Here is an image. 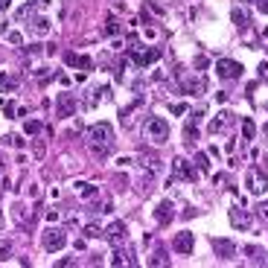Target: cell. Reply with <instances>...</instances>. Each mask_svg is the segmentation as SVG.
<instances>
[{
	"label": "cell",
	"mask_w": 268,
	"mask_h": 268,
	"mask_svg": "<svg viewBox=\"0 0 268 268\" xmlns=\"http://www.w3.org/2000/svg\"><path fill=\"white\" fill-rule=\"evenodd\" d=\"M172 219H175V204L166 198V201L158 204V210H155V222H158V228H166Z\"/></svg>",
	"instance_id": "cell-12"
},
{
	"label": "cell",
	"mask_w": 268,
	"mask_h": 268,
	"mask_svg": "<svg viewBox=\"0 0 268 268\" xmlns=\"http://www.w3.org/2000/svg\"><path fill=\"white\" fill-rule=\"evenodd\" d=\"M260 216H263V219H266V222H268V201H266V204H263V207H260Z\"/></svg>",
	"instance_id": "cell-39"
},
{
	"label": "cell",
	"mask_w": 268,
	"mask_h": 268,
	"mask_svg": "<svg viewBox=\"0 0 268 268\" xmlns=\"http://www.w3.org/2000/svg\"><path fill=\"white\" fill-rule=\"evenodd\" d=\"M105 35H120V20L117 18H108L105 20Z\"/></svg>",
	"instance_id": "cell-23"
},
{
	"label": "cell",
	"mask_w": 268,
	"mask_h": 268,
	"mask_svg": "<svg viewBox=\"0 0 268 268\" xmlns=\"http://www.w3.org/2000/svg\"><path fill=\"white\" fill-rule=\"evenodd\" d=\"M196 181V169H193V163L190 161H184V158H175L172 161V181L169 184H175V181Z\"/></svg>",
	"instance_id": "cell-7"
},
{
	"label": "cell",
	"mask_w": 268,
	"mask_h": 268,
	"mask_svg": "<svg viewBox=\"0 0 268 268\" xmlns=\"http://www.w3.org/2000/svg\"><path fill=\"white\" fill-rule=\"evenodd\" d=\"M41 242H44V248H47L50 254H55V251H61V248L67 245V236H64V231H58V228H47V231L41 233Z\"/></svg>",
	"instance_id": "cell-6"
},
{
	"label": "cell",
	"mask_w": 268,
	"mask_h": 268,
	"mask_svg": "<svg viewBox=\"0 0 268 268\" xmlns=\"http://www.w3.org/2000/svg\"><path fill=\"white\" fill-rule=\"evenodd\" d=\"M85 143H88V149H90L93 155L105 158V155H111V149H114V128H111L108 123H96V125L88 128Z\"/></svg>",
	"instance_id": "cell-1"
},
{
	"label": "cell",
	"mask_w": 268,
	"mask_h": 268,
	"mask_svg": "<svg viewBox=\"0 0 268 268\" xmlns=\"http://www.w3.org/2000/svg\"><path fill=\"white\" fill-rule=\"evenodd\" d=\"M3 169H6V163H3V152H0V178H3Z\"/></svg>",
	"instance_id": "cell-41"
},
{
	"label": "cell",
	"mask_w": 268,
	"mask_h": 268,
	"mask_svg": "<svg viewBox=\"0 0 268 268\" xmlns=\"http://www.w3.org/2000/svg\"><path fill=\"white\" fill-rule=\"evenodd\" d=\"M76 193H79L82 198H93L99 190H96V184H85V181H79V184H76Z\"/></svg>",
	"instance_id": "cell-20"
},
{
	"label": "cell",
	"mask_w": 268,
	"mask_h": 268,
	"mask_svg": "<svg viewBox=\"0 0 268 268\" xmlns=\"http://www.w3.org/2000/svg\"><path fill=\"white\" fill-rule=\"evenodd\" d=\"M260 76L268 82V61H266V64H260Z\"/></svg>",
	"instance_id": "cell-38"
},
{
	"label": "cell",
	"mask_w": 268,
	"mask_h": 268,
	"mask_svg": "<svg viewBox=\"0 0 268 268\" xmlns=\"http://www.w3.org/2000/svg\"><path fill=\"white\" fill-rule=\"evenodd\" d=\"M231 18H233V23H236L239 29H245V26H248V15H245L242 9H233V12H231Z\"/></svg>",
	"instance_id": "cell-21"
},
{
	"label": "cell",
	"mask_w": 268,
	"mask_h": 268,
	"mask_svg": "<svg viewBox=\"0 0 268 268\" xmlns=\"http://www.w3.org/2000/svg\"><path fill=\"white\" fill-rule=\"evenodd\" d=\"M169 111H172L175 117H184L190 108H187V102H169Z\"/></svg>",
	"instance_id": "cell-27"
},
{
	"label": "cell",
	"mask_w": 268,
	"mask_h": 268,
	"mask_svg": "<svg viewBox=\"0 0 268 268\" xmlns=\"http://www.w3.org/2000/svg\"><path fill=\"white\" fill-rule=\"evenodd\" d=\"M149 263H152V266H169V260H166V254H163L161 245H158V251H155V257H152Z\"/></svg>",
	"instance_id": "cell-25"
},
{
	"label": "cell",
	"mask_w": 268,
	"mask_h": 268,
	"mask_svg": "<svg viewBox=\"0 0 268 268\" xmlns=\"http://www.w3.org/2000/svg\"><path fill=\"white\" fill-rule=\"evenodd\" d=\"M216 70H219L222 79H239L245 67H242L236 58H219V61H216Z\"/></svg>",
	"instance_id": "cell-9"
},
{
	"label": "cell",
	"mask_w": 268,
	"mask_h": 268,
	"mask_svg": "<svg viewBox=\"0 0 268 268\" xmlns=\"http://www.w3.org/2000/svg\"><path fill=\"white\" fill-rule=\"evenodd\" d=\"M47 222H58V210H47Z\"/></svg>",
	"instance_id": "cell-37"
},
{
	"label": "cell",
	"mask_w": 268,
	"mask_h": 268,
	"mask_svg": "<svg viewBox=\"0 0 268 268\" xmlns=\"http://www.w3.org/2000/svg\"><path fill=\"white\" fill-rule=\"evenodd\" d=\"M245 184H248V193H251V196H266L268 193V175L263 172V169H257V166L248 169Z\"/></svg>",
	"instance_id": "cell-5"
},
{
	"label": "cell",
	"mask_w": 268,
	"mask_h": 268,
	"mask_svg": "<svg viewBox=\"0 0 268 268\" xmlns=\"http://www.w3.org/2000/svg\"><path fill=\"white\" fill-rule=\"evenodd\" d=\"M3 111H6V117H15V105H12V102H6Z\"/></svg>",
	"instance_id": "cell-36"
},
{
	"label": "cell",
	"mask_w": 268,
	"mask_h": 268,
	"mask_svg": "<svg viewBox=\"0 0 268 268\" xmlns=\"http://www.w3.org/2000/svg\"><path fill=\"white\" fill-rule=\"evenodd\" d=\"M175 79H178V85H181L184 93L201 96V93L207 90V79H204V76H193V73H187L184 67H175Z\"/></svg>",
	"instance_id": "cell-2"
},
{
	"label": "cell",
	"mask_w": 268,
	"mask_h": 268,
	"mask_svg": "<svg viewBox=\"0 0 268 268\" xmlns=\"http://www.w3.org/2000/svg\"><path fill=\"white\" fill-rule=\"evenodd\" d=\"M245 254H248L254 263H260V260L266 257V254H263V248H257V245H248V248H245Z\"/></svg>",
	"instance_id": "cell-28"
},
{
	"label": "cell",
	"mask_w": 268,
	"mask_h": 268,
	"mask_svg": "<svg viewBox=\"0 0 268 268\" xmlns=\"http://www.w3.org/2000/svg\"><path fill=\"white\" fill-rule=\"evenodd\" d=\"M55 114H58V117H73V114H76V99H73V93H61V96H58Z\"/></svg>",
	"instance_id": "cell-14"
},
{
	"label": "cell",
	"mask_w": 268,
	"mask_h": 268,
	"mask_svg": "<svg viewBox=\"0 0 268 268\" xmlns=\"http://www.w3.org/2000/svg\"><path fill=\"white\" fill-rule=\"evenodd\" d=\"M102 236H105L111 245H123V242L128 239V228H125V222H111V225L102 231Z\"/></svg>",
	"instance_id": "cell-10"
},
{
	"label": "cell",
	"mask_w": 268,
	"mask_h": 268,
	"mask_svg": "<svg viewBox=\"0 0 268 268\" xmlns=\"http://www.w3.org/2000/svg\"><path fill=\"white\" fill-rule=\"evenodd\" d=\"M193 248H196V236H193L190 231H181V233L175 236V251H178L181 257H190Z\"/></svg>",
	"instance_id": "cell-13"
},
{
	"label": "cell",
	"mask_w": 268,
	"mask_h": 268,
	"mask_svg": "<svg viewBox=\"0 0 268 268\" xmlns=\"http://www.w3.org/2000/svg\"><path fill=\"white\" fill-rule=\"evenodd\" d=\"M18 85H20L18 76H3V73H0V88H3V90H12V88H18Z\"/></svg>",
	"instance_id": "cell-22"
},
{
	"label": "cell",
	"mask_w": 268,
	"mask_h": 268,
	"mask_svg": "<svg viewBox=\"0 0 268 268\" xmlns=\"http://www.w3.org/2000/svg\"><path fill=\"white\" fill-rule=\"evenodd\" d=\"M233 125H236V114H231V111H222L216 120H210L207 131H210V134H219V131H225V128H233Z\"/></svg>",
	"instance_id": "cell-11"
},
{
	"label": "cell",
	"mask_w": 268,
	"mask_h": 268,
	"mask_svg": "<svg viewBox=\"0 0 268 268\" xmlns=\"http://www.w3.org/2000/svg\"><path fill=\"white\" fill-rule=\"evenodd\" d=\"M35 79H38V82H50V79H53V70H50V67H38V70H35Z\"/></svg>",
	"instance_id": "cell-29"
},
{
	"label": "cell",
	"mask_w": 268,
	"mask_h": 268,
	"mask_svg": "<svg viewBox=\"0 0 268 268\" xmlns=\"http://www.w3.org/2000/svg\"><path fill=\"white\" fill-rule=\"evenodd\" d=\"M111 266H134V257L125 251H114L111 254Z\"/></svg>",
	"instance_id": "cell-19"
},
{
	"label": "cell",
	"mask_w": 268,
	"mask_h": 268,
	"mask_svg": "<svg viewBox=\"0 0 268 268\" xmlns=\"http://www.w3.org/2000/svg\"><path fill=\"white\" fill-rule=\"evenodd\" d=\"M248 3H257V0H248Z\"/></svg>",
	"instance_id": "cell-43"
},
{
	"label": "cell",
	"mask_w": 268,
	"mask_h": 268,
	"mask_svg": "<svg viewBox=\"0 0 268 268\" xmlns=\"http://www.w3.org/2000/svg\"><path fill=\"white\" fill-rule=\"evenodd\" d=\"M20 41H23L20 32H9V44H18V47H20Z\"/></svg>",
	"instance_id": "cell-34"
},
{
	"label": "cell",
	"mask_w": 268,
	"mask_h": 268,
	"mask_svg": "<svg viewBox=\"0 0 268 268\" xmlns=\"http://www.w3.org/2000/svg\"><path fill=\"white\" fill-rule=\"evenodd\" d=\"M12 219H15V225H20V228H29V207L23 204V201H15L12 204Z\"/></svg>",
	"instance_id": "cell-15"
},
{
	"label": "cell",
	"mask_w": 268,
	"mask_h": 268,
	"mask_svg": "<svg viewBox=\"0 0 268 268\" xmlns=\"http://www.w3.org/2000/svg\"><path fill=\"white\" fill-rule=\"evenodd\" d=\"M242 134H245V140H254V134H257L254 120H245V123H242Z\"/></svg>",
	"instance_id": "cell-24"
},
{
	"label": "cell",
	"mask_w": 268,
	"mask_h": 268,
	"mask_svg": "<svg viewBox=\"0 0 268 268\" xmlns=\"http://www.w3.org/2000/svg\"><path fill=\"white\" fill-rule=\"evenodd\" d=\"M12 257V239H3L0 242V263H6Z\"/></svg>",
	"instance_id": "cell-26"
},
{
	"label": "cell",
	"mask_w": 268,
	"mask_h": 268,
	"mask_svg": "<svg viewBox=\"0 0 268 268\" xmlns=\"http://www.w3.org/2000/svg\"><path fill=\"white\" fill-rule=\"evenodd\" d=\"M47 29H50V20H47V18H32V20H29V32H32V35H44Z\"/></svg>",
	"instance_id": "cell-18"
},
{
	"label": "cell",
	"mask_w": 268,
	"mask_h": 268,
	"mask_svg": "<svg viewBox=\"0 0 268 268\" xmlns=\"http://www.w3.org/2000/svg\"><path fill=\"white\" fill-rule=\"evenodd\" d=\"M196 169L210 172V158H207V155H198V158H196Z\"/></svg>",
	"instance_id": "cell-30"
},
{
	"label": "cell",
	"mask_w": 268,
	"mask_h": 268,
	"mask_svg": "<svg viewBox=\"0 0 268 268\" xmlns=\"http://www.w3.org/2000/svg\"><path fill=\"white\" fill-rule=\"evenodd\" d=\"M9 3H12V0H0V12H6V9H9Z\"/></svg>",
	"instance_id": "cell-40"
},
{
	"label": "cell",
	"mask_w": 268,
	"mask_h": 268,
	"mask_svg": "<svg viewBox=\"0 0 268 268\" xmlns=\"http://www.w3.org/2000/svg\"><path fill=\"white\" fill-rule=\"evenodd\" d=\"M0 231H3V219H0Z\"/></svg>",
	"instance_id": "cell-42"
},
{
	"label": "cell",
	"mask_w": 268,
	"mask_h": 268,
	"mask_svg": "<svg viewBox=\"0 0 268 268\" xmlns=\"http://www.w3.org/2000/svg\"><path fill=\"white\" fill-rule=\"evenodd\" d=\"M128 55H131V61H134L137 67H149L152 61H158V58L163 55V50H161V47H149V50H140V44H134V47L128 50Z\"/></svg>",
	"instance_id": "cell-4"
},
{
	"label": "cell",
	"mask_w": 268,
	"mask_h": 268,
	"mask_svg": "<svg viewBox=\"0 0 268 268\" xmlns=\"http://www.w3.org/2000/svg\"><path fill=\"white\" fill-rule=\"evenodd\" d=\"M193 64H196V70H207V67H210V58H207V55H196Z\"/></svg>",
	"instance_id": "cell-32"
},
{
	"label": "cell",
	"mask_w": 268,
	"mask_h": 268,
	"mask_svg": "<svg viewBox=\"0 0 268 268\" xmlns=\"http://www.w3.org/2000/svg\"><path fill=\"white\" fill-rule=\"evenodd\" d=\"M64 61H67L70 67H85V70H90V67H93V61H90L88 55H76V53H70V50L64 53Z\"/></svg>",
	"instance_id": "cell-17"
},
{
	"label": "cell",
	"mask_w": 268,
	"mask_h": 268,
	"mask_svg": "<svg viewBox=\"0 0 268 268\" xmlns=\"http://www.w3.org/2000/svg\"><path fill=\"white\" fill-rule=\"evenodd\" d=\"M23 128H26V134H38V131H41V123H38V120H29Z\"/></svg>",
	"instance_id": "cell-33"
},
{
	"label": "cell",
	"mask_w": 268,
	"mask_h": 268,
	"mask_svg": "<svg viewBox=\"0 0 268 268\" xmlns=\"http://www.w3.org/2000/svg\"><path fill=\"white\" fill-rule=\"evenodd\" d=\"M85 236H102V228H99L96 222H88V225H85Z\"/></svg>",
	"instance_id": "cell-31"
},
{
	"label": "cell",
	"mask_w": 268,
	"mask_h": 268,
	"mask_svg": "<svg viewBox=\"0 0 268 268\" xmlns=\"http://www.w3.org/2000/svg\"><path fill=\"white\" fill-rule=\"evenodd\" d=\"M228 219H231V225L236 228V231H248L251 228V210H245V207H239V204H233L231 210H228Z\"/></svg>",
	"instance_id": "cell-8"
},
{
	"label": "cell",
	"mask_w": 268,
	"mask_h": 268,
	"mask_svg": "<svg viewBox=\"0 0 268 268\" xmlns=\"http://www.w3.org/2000/svg\"><path fill=\"white\" fill-rule=\"evenodd\" d=\"M146 140H152V143H166L169 140V123L166 120H161V117H152L149 123H146Z\"/></svg>",
	"instance_id": "cell-3"
},
{
	"label": "cell",
	"mask_w": 268,
	"mask_h": 268,
	"mask_svg": "<svg viewBox=\"0 0 268 268\" xmlns=\"http://www.w3.org/2000/svg\"><path fill=\"white\" fill-rule=\"evenodd\" d=\"M213 251H216L219 260H231V257L236 254V245H233L231 239H213Z\"/></svg>",
	"instance_id": "cell-16"
},
{
	"label": "cell",
	"mask_w": 268,
	"mask_h": 268,
	"mask_svg": "<svg viewBox=\"0 0 268 268\" xmlns=\"http://www.w3.org/2000/svg\"><path fill=\"white\" fill-rule=\"evenodd\" d=\"M257 9H260L263 15H268V0H257Z\"/></svg>",
	"instance_id": "cell-35"
}]
</instances>
